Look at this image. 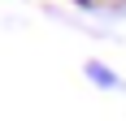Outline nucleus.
Masks as SVG:
<instances>
[{
  "instance_id": "1",
  "label": "nucleus",
  "mask_w": 126,
  "mask_h": 121,
  "mask_svg": "<svg viewBox=\"0 0 126 121\" xmlns=\"http://www.w3.org/2000/svg\"><path fill=\"white\" fill-rule=\"evenodd\" d=\"M87 78H91L96 86H122V82H117V73H109L100 60H91V65H87Z\"/></svg>"
}]
</instances>
